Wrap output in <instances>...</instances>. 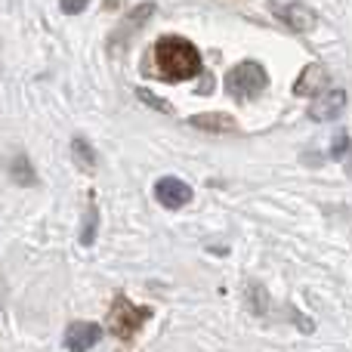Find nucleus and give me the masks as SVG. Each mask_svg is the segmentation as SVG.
<instances>
[{
  "instance_id": "16",
  "label": "nucleus",
  "mask_w": 352,
  "mask_h": 352,
  "mask_svg": "<svg viewBox=\"0 0 352 352\" xmlns=\"http://www.w3.org/2000/svg\"><path fill=\"white\" fill-rule=\"evenodd\" d=\"M87 3H90V0H59V10L68 12V16H78V12L87 10Z\"/></svg>"
},
{
  "instance_id": "5",
  "label": "nucleus",
  "mask_w": 352,
  "mask_h": 352,
  "mask_svg": "<svg viewBox=\"0 0 352 352\" xmlns=\"http://www.w3.org/2000/svg\"><path fill=\"white\" fill-rule=\"evenodd\" d=\"M155 201L161 207H167V210H179V207H186L192 201V186H186L179 176H161L155 182Z\"/></svg>"
},
{
  "instance_id": "1",
  "label": "nucleus",
  "mask_w": 352,
  "mask_h": 352,
  "mask_svg": "<svg viewBox=\"0 0 352 352\" xmlns=\"http://www.w3.org/2000/svg\"><path fill=\"white\" fill-rule=\"evenodd\" d=\"M152 59H155V74L170 80V84L192 80L201 74V50L179 34L158 37V43L152 47Z\"/></svg>"
},
{
  "instance_id": "17",
  "label": "nucleus",
  "mask_w": 352,
  "mask_h": 352,
  "mask_svg": "<svg viewBox=\"0 0 352 352\" xmlns=\"http://www.w3.org/2000/svg\"><path fill=\"white\" fill-rule=\"evenodd\" d=\"M343 158H346V173L352 176V142H349V148H346V155H343Z\"/></svg>"
},
{
  "instance_id": "12",
  "label": "nucleus",
  "mask_w": 352,
  "mask_h": 352,
  "mask_svg": "<svg viewBox=\"0 0 352 352\" xmlns=\"http://www.w3.org/2000/svg\"><path fill=\"white\" fill-rule=\"evenodd\" d=\"M96 232H99V207L90 204L84 213V226H80V244L90 248V244L96 241Z\"/></svg>"
},
{
  "instance_id": "13",
  "label": "nucleus",
  "mask_w": 352,
  "mask_h": 352,
  "mask_svg": "<svg viewBox=\"0 0 352 352\" xmlns=\"http://www.w3.org/2000/svg\"><path fill=\"white\" fill-rule=\"evenodd\" d=\"M248 303H250V309H254L256 316H266V312H269V294L263 291V285L250 281V285H248Z\"/></svg>"
},
{
  "instance_id": "9",
  "label": "nucleus",
  "mask_w": 352,
  "mask_h": 352,
  "mask_svg": "<svg viewBox=\"0 0 352 352\" xmlns=\"http://www.w3.org/2000/svg\"><path fill=\"white\" fill-rule=\"evenodd\" d=\"M324 80H328L324 65L312 62V65H306L303 72H300V78L294 80V93H297V96H316V93L324 87Z\"/></svg>"
},
{
  "instance_id": "11",
  "label": "nucleus",
  "mask_w": 352,
  "mask_h": 352,
  "mask_svg": "<svg viewBox=\"0 0 352 352\" xmlns=\"http://www.w3.org/2000/svg\"><path fill=\"white\" fill-rule=\"evenodd\" d=\"M10 179L16 182V186H37V173L25 155H16V158L10 161Z\"/></svg>"
},
{
  "instance_id": "3",
  "label": "nucleus",
  "mask_w": 352,
  "mask_h": 352,
  "mask_svg": "<svg viewBox=\"0 0 352 352\" xmlns=\"http://www.w3.org/2000/svg\"><path fill=\"white\" fill-rule=\"evenodd\" d=\"M148 318H152V309H148V306H136V303H130L124 294H118L111 309H109V331L130 343L136 334H140V328L148 322Z\"/></svg>"
},
{
  "instance_id": "2",
  "label": "nucleus",
  "mask_w": 352,
  "mask_h": 352,
  "mask_svg": "<svg viewBox=\"0 0 352 352\" xmlns=\"http://www.w3.org/2000/svg\"><path fill=\"white\" fill-rule=\"evenodd\" d=\"M266 87H269L266 68L254 59H244L241 65H235V68L226 72V90H229V96L238 99V102H250V99H256Z\"/></svg>"
},
{
  "instance_id": "10",
  "label": "nucleus",
  "mask_w": 352,
  "mask_h": 352,
  "mask_svg": "<svg viewBox=\"0 0 352 352\" xmlns=\"http://www.w3.org/2000/svg\"><path fill=\"white\" fill-rule=\"evenodd\" d=\"M72 158L80 170H87V173L96 170V152H93V146L84 140V136H74L72 140Z\"/></svg>"
},
{
  "instance_id": "14",
  "label": "nucleus",
  "mask_w": 352,
  "mask_h": 352,
  "mask_svg": "<svg viewBox=\"0 0 352 352\" xmlns=\"http://www.w3.org/2000/svg\"><path fill=\"white\" fill-rule=\"evenodd\" d=\"M136 96H140L146 105H152L155 111H161V115H170V111H173V105L167 102V99H158V96H155V93H148L146 87H140V90H136Z\"/></svg>"
},
{
  "instance_id": "7",
  "label": "nucleus",
  "mask_w": 352,
  "mask_h": 352,
  "mask_svg": "<svg viewBox=\"0 0 352 352\" xmlns=\"http://www.w3.org/2000/svg\"><path fill=\"white\" fill-rule=\"evenodd\" d=\"M102 340V328L93 322H74L65 328V337H62V343H65V349L72 352H87L93 349L96 343Z\"/></svg>"
},
{
  "instance_id": "15",
  "label": "nucleus",
  "mask_w": 352,
  "mask_h": 352,
  "mask_svg": "<svg viewBox=\"0 0 352 352\" xmlns=\"http://www.w3.org/2000/svg\"><path fill=\"white\" fill-rule=\"evenodd\" d=\"M346 148H349V133H346V130H337V133H334V140H331V158H334V161H340L343 158V155H346Z\"/></svg>"
},
{
  "instance_id": "4",
  "label": "nucleus",
  "mask_w": 352,
  "mask_h": 352,
  "mask_svg": "<svg viewBox=\"0 0 352 352\" xmlns=\"http://www.w3.org/2000/svg\"><path fill=\"white\" fill-rule=\"evenodd\" d=\"M272 12L281 25H287V28L294 31V34H306V31H312L318 25L316 10L306 6V3H300V0H291V3H272Z\"/></svg>"
},
{
  "instance_id": "8",
  "label": "nucleus",
  "mask_w": 352,
  "mask_h": 352,
  "mask_svg": "<svg viewBox=\"0 0 352 352\" xmlns=\"http://www.w3.org/2000/svg\"><path fill=\"white\" fill-rule=\"evenodd\" d=\"M195 130H204V133L213 136H223V133H238V124L232 115H223V111H210V115H195L188 118Z\"/></svg>"
},
{
  "instance_id": "6",
  "label": "nucleus",
  "mask_w": 352,
  "mask_h": 352,
  "mask_svg": "<svg viewBox=\"0 0 352 352\" xmlns=\"http://www.w3.org/2000/svg\"><path fill=\"white\" fill-rule=\"evenodd\" d=\"M346 105V90L343 87H331V90H318L316 102L309 109V118L318 124H328V121H337Z\"/></svg>"
}]
</instances>
